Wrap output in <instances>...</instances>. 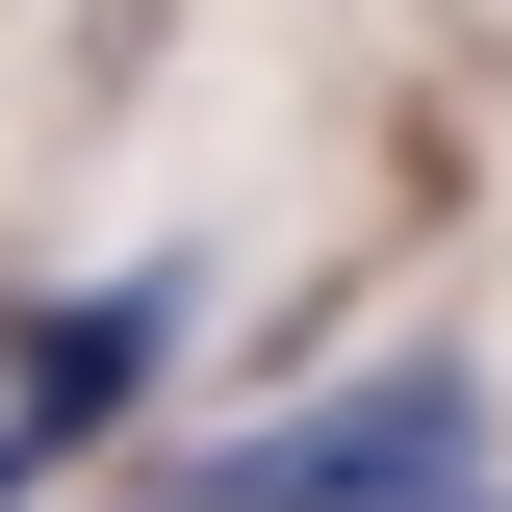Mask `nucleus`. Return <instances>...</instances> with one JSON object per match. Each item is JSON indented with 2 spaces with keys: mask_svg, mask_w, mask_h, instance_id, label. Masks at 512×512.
Instances as JSON below:
<instances>
[{
  "mask_svg": "<svg viewBox=\"0 0 512 512\" xmlns=\"http://www.w3.org/2000/svg\"><path fill=\"white\" fill-rule=\"evenodd\" d=\"M461 461H487V359H359L333 410H256V436H205L154 512H436Z\"/></svg>",
  "mask_w": 512,
  "mask_h": 512,
  "instance_id": "1",
  "label": "nucleus"
},
{
  "mask_svg": "<svg viewBox=\"0 0 512 512\" xmlns=\"http://www.w3.org/2000/svg\"><path fill=\"white\" fill-rule=\"evenodd\" d=\"M205 333V282L180 256H103V282H52V308H0V512H52L77 461L154 410V359Z\"/></svg>",
  "mask_w": 512,
  "mask_h": 512,
  "instance_id": "2",
  "label": "nucleus"
}]
</instances>
